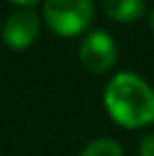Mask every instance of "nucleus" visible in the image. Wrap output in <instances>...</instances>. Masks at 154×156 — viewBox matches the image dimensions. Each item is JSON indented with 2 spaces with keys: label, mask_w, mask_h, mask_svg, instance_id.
<instances>
[{
  "label": "nucleus",
  "mask_w": 154,
  "mask_h": 156,
  "mask_svg": "<svg viewBox=\"0 0 154 156\" xmlns=\"http://www.w3.org/2000/svg\"><path fill=\"white\" fill-rule=\"evenodd\" d=\"M104 106L120 127L136 129L154 122V90L134 73H118L107 84Z\"/></svg>",
  "instance_id": "f257e3e1"
},
{
  "label": "nucleus",
  "mask_w": 154,
  "mask_h": 156,
  "mask_svg": "<svg viewBox=\"0 0 154 156\" xmlns=\"http://www.w3.org/2000/svg\"><path fill=\"white\" fill-rule=\"evenodd\" d=\"M43 18L55 34L77 36L93 20V0H45Z\"/></svg>",
  "instance_id": "f03ea898"
},
{
  "label": "nucleus",
  "mask_w": 154,
  "mask_h": 156,
  "mask_svg": "<svg viewBox=\"0 0 154 156\" xmlns=\"http://www.w3.org/2000/svg\"><path fill=\"white\" fill-rule=\"evenodd\" d=\"M118 59L113 39L107 32H91L79 45V61L88 73H107Z\"/></svg>",
  "instance_id": "7ed1b4c3"
},
{
  "label": "nucleus",
  "mask_w": 154,
  "mask_h": 156,
  "mask_svg": "<svg viewBox=\"0 0 154 156\" xmlns=\"http://www.w3.org/2000/svg\"><path fill=\"white\" fill-rule=\"evenodd\" d=\"M39 34V16L34 9H18L5 20L2 41L12 50H25Z\"/></svg>",
  "instance_id": "20e7f679"
},
{
  "label": "nucleus",
  "mask_w": 154,
  "mask_h": 156,
  "mask_svg": "<svg viewBox=\"0 0 154 156\" xmlns=\"http://www.w3.org/2000/svg\"><path fill=\"white\" fill-rule=\"evenodd\" d=\"M104 12L118 23H134L145 14L143 0H104Z\"/></svg>",
  "instance_id": "39448f33"
},
{
  "label": "nucleus",
  "mask_w": 154,
  "mask_h": 156,
  "mask_svg": "<svg viewBox=\"0 0 154 156\" xmlns=\"http://www.w3.org/2000/svg\"><path fill=\"white\" fill-rule=\"evenodd\" d=\"M79 156H123V147L111 138H100L84 147Z\"/></svg>",
  "instance_id": "423d86ee"
},
{
  "label": "nucleus",
  "mask_w": 154,
  "mask_h": 156,
  "mask_svg": "<svg viewBox=\"0 0 154 156\" xmlns=\"http://www.w3.org/2000/svg\"><path fill=\"white\" fill-rule=\"evenodd\" d=\"M138 156H154V133L143 136V140L138 145Z\"/></svg>",
  "instance_id": "0eeeda50"
},
{
  "label": "nucleus",
  "mask_w": 154,
  "mask_h": 156,
  "mask_svg": "<svg viewBox=\"0 0 154 156\" xmlns=\"http://www.w3.org/2000/svg\"><path fill=\"white\" fill-rule=\"evenodd\" d=\"M12 2H16V5H23V7H32V5H36L39 0H12Z\"/></svg>",
  "instance_id": "6e6552de"
},
{
  "label": "nucleus",
  "mask_w": 154,
  "mask_h": 156,
  "mask_svg": "<svg viewBox=\"0 0 154 156\" xmlns=\"http://www.w3.org/2000/svg\"><path fill=\"white\" fill-rule=\"evenodd\" d=\"M150 25H152V30H154V9H152V14H150Z\"/></svg>",
  "instance_id": "1a4fd4ad"
}]
</instances>
